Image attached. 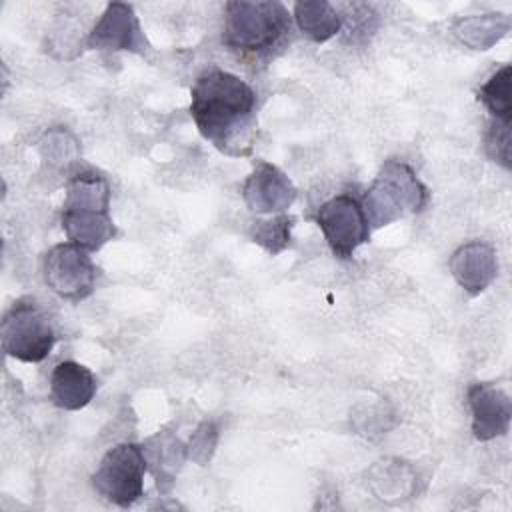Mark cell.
Instances as JSON below:
<instances>
[{"label":"cell","mask_w":512,"mask_h":512,"mask_svg":"<svg viewBox=\"0 0 512 512\" xmlns=\"http://www.w3.org/2000/svg\"><path fill=\"white\" fill-rule=\"evenodd\" d=\"M190 96V114L206 140L232 156L250 152L256 94L242 78L212 68L198 76Z\"/></svg>","instance_id":"obj_1"},{"label":"cell","mask_w":512,"mask_h":512,"mask_svg":"<svg viewBox=\"0 0 512 512\" xmlns=\"http://www.w3.org/2000/svg\"><path fill=\"white\" fill-rule=\"evenodd\" d=\"M60 220L70 242L88 252L100 250L116 234L108 180L92 170L74 174L66 186Z\"/></svg>","instance_id":"obj_2"},{"label":"cell","mask_w":512,"mask_h":512,"mask_svg":"<svg viewBox=\"0 0 512 512\" xmlns=\"http://www.w3.org/2000/svg\"><path fill=\"white\" fill-rule=\"evenodd\" d=\"M290 30V14L280 2H228L222 40L242 54H264Z\"/></svg>","instance_id":"obj_3"},{"label":"cell","mask_w":512,"mask_h":512,"mask_svg":"<svg viewBox=\"0 0 512 512\" xmlns=\"http://www.w3.org/2000/svg\"><path fill=\"white\" fill-rule=\"evenodd\" d=\"M426 202L428 190L418 180L416 172L400 160H388L368 188L362 210L368 224L380 228L406 214L420 212Z\"/></svg>","instance_id":"obj_4"},{"label":"cell","mask_w":512,"mask_h":512,"mask_svg":"<svg viewBox=\"0 0 512 512\" xmlns=\"http://www.w3.org/2000/svg\"><path fill=\"white\" fill-rule=\"evenodd\" d=\"M0 338L4 352L22 362H42L56 342L52 322L34 298H20L8 308Z\"/></svg>","instance_id":"obj_5"},{"label":"cell","mask_w":512,"mask_h":512,"mask_svg":"<svg viewBox=\"0 0 512 512\" xmlns=\"http://www.w3.org/2000/svg\"><path fill=\"white\" fill-rule=\"evenodd\" d=\"M146 458L142 446L122 442L110 448L92 474V486L116 506H132L144 490Z\"/></svg>","instance_id":"obj_6"},{"label":"cell","mask_w":512,"mask_h":512,"mask_svg":"<svg viewBox=\"0 0 512 512\" xmlns=\"http://www.w3.org/2000/svg\"><path fill=\"white\" fill-rule=\"evenodd\" d=\"M316 224L320 226L330 250L344 260L352 258L356 248L370 236V224L362 204L350 194H338L324 202L316 212Z\"/></svg>","instance_id":"obj_7"},{"label":"cell","mask_w":512,"mask_h":512,"mask_svg":"<svg viewBox=\"0 0 512 512\" xmlns=\"http://www.w3.org/2000/svg\"><path fill=\"white\" fill-rule=\"evenodd\" d=\"M44 280L60 298L82 300L94 290L96 266L88 250L62 242L52 246L44 258Z\"/></svg>","instance_id":"obj_8"},{"label":"cell","mask_w":512,"mask_h":512,"mask_svg":"<svg viewBox=\"0 0 512 512\" xmlns=\"http://www.w3.org/2000/svg\"><path fill=\"white\" fill-rule=\"evenodd\" d=\"M246 206L258 214H278L290 208L296 188L290 178L270 162L258 160L242 186Z\"/></svg>","instance_id":"obj_9"},{"label":"cell","mask_w":512,"mask_h":512,"mask_svg":"<svg viewBox=\"0 0 512 512\" xmlns=\"http://www.w3.org/2000/svg\"><path fill=\"white\" fill-rule=\"evenodd\" d=\"M472 414V432L476 440L488 442L504 436L510 428L512 404L504 390L492 384H472L466 392Z\"/></svg>","instance_id":"obj_10"},{"label":"cell","mask_w":512,"mask_h":512,"mask_svg":"<svg viewBox=\"0 0 512 512\" xmlns=\"http://www.w3.org/2000/svg\"><path fill=\"white\" fill-rule=\"evenodd\" d=\"M86 44L94 50H142L144 36L134 8L124 2L108 4Z\"/></svg>","instance_id":"obj_11"},{"label":"cell","mask_w":512,"mask_h":512,"mask_svg":"<svg viewBox=\"0 0 512 512\" xmlns=\"http://www.w3.org/2000/svg\"><path fill=\"white\" fill-rule=\"evenodd\" d=\"M450 270L456 282L468 294L484 292L498 274L496 252L482 240L462 244L450 258Z\"/></svg>","instance_id":"obj_12"},{"label":"cell","mask_w":512,"mask_h":512,"mask_svg":"<svg viewBox=\"0 0 512 512\" xmlns=\"http://www.w3.org/2000/svg\"><path fill=\"white\" fill-rule=\"evenodd\" d=\"M96 394V378L90 368L64 360L56 364L50 376V398L62 410H80Z\"/></svg>","instance_id":"obj_13"},{"label":"cell","mask_w":512,"mask_h":512,"mask_svg":"<svg viewBox=\"0 0 512 512\" xmlns=\"http://www.w3.org/2000/svg\"><path fill=\"white\" fill-rule=\"evenodd\" d=\"M142 452L146 464H150L152 474L156 476V484L162 490H168L174 482L176 472L186 460V446L168 430L154 434L146 444H142Z\"/></svg>","instance_id":"obj_14"},{"label":"cell","mask_w":512,"mask_h":512,"mask_svg":"<svg viewBox=\"0 0 512 512\" xmlns=\"http://www.w3.org/2000/svg\"><path fill=\"white\" fill-rule=\"evenodd\" d=\"M294 18L298 28L314 42L330 40L342 26L338 10L324 0H308L294 4Z\"/></svg>","instance_id":"obj_15"},{"label":"cell","mask_w":512,"mask_h":512,"mask_svg":"<svg viewBox=\"0 0 512 512\" xmlns=\"http://www.w3.org/2000/svg\"><path fill=\"white\" fill-rule=\"evenodd\" d=\"M510 30V18L506 14H482L458 20L454 26L456 36L476 50H488Z\"/></svg>","instance_id":"obj_16"},{"label":"cell","mask_w":512,"mask_h":512,"mask_svg":"<svg viewBox=\"0 0 512 512\" xmlns=\"http://www.w3.org/2000/svg\"><path fill=\"white\" fill-rule=\"evenodd\" d=\"M510 78L512 70L508 64H504L500 70H496L486 84H482L478 98L484 102L488 112L492 114L494 120L498 122H508L512 120V102H510Z\"/></svg>","instance_id":"obj_17"},{"label":"cell","mask_w":512,"mask_h":512,"mask_svg":"<svg viewBox=\"0 0 512 512\" xmlns=\"http://www.w3.org/2000/svg\"><path fill=\"white\" fill-rule=\"evenodd\" d=\"M294 226V218L280 214L270 220H260L252 228V240L260 244L266 252L278 254L290 244V230Z\"/></svg>","instance_id":"obj_18"},{"label":"cell","mask_w":512,"mask_h":512,"mask_svg":"<svg viewBox=\"0 0 512 512\" xmlns=\"http://www.w3.org/2000/svg\"><path fill=\"white\" fill-rule=\"evenodd\" d=\"M216 442H218V428L214 422L210 420H204L192 434L190 438V444L186 448L188 456L192 460H196L198 464H206L216 448Z\"/></svg>","instance_id":"obj_19"},{"label":"cell","mask_w":512,"mask_h":512,"mask_svg":"<svg viewBox=\"0 0 512 512\" xmlns=\"http://www.w3.org/2000/svg\"><path fill=\"white\" fill-rule=\"evenodd\" d=\"M488 154L500 162L504 168H510V124L494 120L486 136Z\"/></svg>","instance_id":"obj_20"}]
</instances>
